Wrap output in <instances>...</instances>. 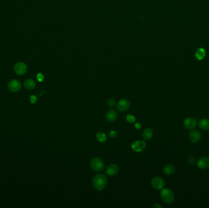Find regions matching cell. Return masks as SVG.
<instances>
[{
    "instance_id": "obj_1",
    "label": "cell",
    "mask_w": 209,
    "mask_h": 208,
    "mask_svg": "<svg viewBox=\"0 0 209 208\" xmlns=\"http://www.w3.org/2000/svg\"><path fill=\"white\" fill-rule=\"evenodd\" d=\"M107 184V178L103 173L95 175L92 179V185L95 189L101 191L104 189Z\"/></svg>"
},
{
    "instance_id": "obj_2",
    "label": "cell",
    "mask_w": 209,
    "mask_h": 208,
    "mask_svg": "<svg viewBox=\"0 0 209 208\" xmlns=\"http://www.w3.org/2000/svg\"><path fill=\"white\" fill-rule=\"evenodd\" d=\"M160 197L162 201L166 204H171L175 198L174 192L168 188L162 189L160 193Z\"/></svg>"
},
{
    "instance_id": "obj_3",
    "label": "cell",
    "mask_w": 209,
    "mask_h": 208,
    "mask_svg": "<svg viewBox=\"0 0 209 208\" xmlns=\"http://www.w3.org/2000/svg\"><path fill=\"white\" fill-rule=\"evenodd\" d=\"M90 167L91 169L95 172H101L104 169V162L101 158L95 157L91 159Z\"/></svg>"
},
{
    "instance_id": "obj_4",
    "label": "cell",
    "mask_w": 209,
    "mask_h": 208,
    "mask_svg": "<svg viewBox=\"0 0 209 208\" xmlns=\"http://www.w3.org/2000/svg\"><path fill=\"white\" fill-rule=\"evenodd\" d=\"M151 185L156 190H162L165 186V181L160 176H156L152 179Z\"/></svg>"
},
{
    "instance_id": "obj_5",
    "label": "cell",
    "mask_w": 209,
    "mask_h": 208,
    "mask_svg": "<svg viewBox=\"0 0 209 208\" xmlns=\"http://www.w3.org/2000/svg\"><path fill=\"white\" fill-rule=\"evenodd\" d=\"M117 109L121 112L127 111L130 107V102L128 99H121L116 105Z\"/></svg>"
},
{
    "instance_id": "obj_6",
    "label": "cell",
    "mask_w": 209,
    "mask_h": 208,
    "mask_svg": "<svg viewBox=\"0 0 209 208\" xmlns=\"http://www.w3.org/2000/svg\"><path fill=\"white\" fill-rule=\"evenodd\" d=\"M131 147L134 151L141 152L145 150L146 143L144 140H137L132 144Z\"/></svg>"
},
{
    "instance_id": "obj_7",
    "label": "cell",
    "mask_w": 209,
    "mask_h": 208,
    "mask_svg": "<svg viewBox=\"0 0 209 208\" xmlns=\"http://www.w3.org/2000/svg\"><path fill=\"white\" fill-rule=\"evenodd\" d=\"M189 140L192 143H198L201 139V134L198 130L192 129L189 134Z\"/></svg>"
},
{
    "instance_id": "obj_8",
    "label": "cell",
    "mask_w": 209,
    "mask_h": 208,
    "mask_svg": "<svg viewBox=\"0 0 209 208\" xmlns=\"http://www.w3.org/2000/svg\"><path fill=\"white\" fill-rule=\"evenodd\" d=\"M198 167L201 170H206L209 167V158L203 156L200 158L197 162Z\"/></svg>"
},
{
    "instance_id": "obj_9",
    "label": "cell",
    "mask_w": 209,
    "mask_h": 208,
    "mask_svg": "<svg viewBox=\"0 0 209 208\" xmlns=\"http://www.w3.org/2000/svg\"><path fill=\"white\" fill-rule=\"evenodd\" d=\"M27 70V67L23 62H18L14 66V71L18 75L24 74Z\"/></svg>"
},
{
    "instance_id": "obj_10",
    "label": "cell",
    "mask_w": 209,
    "mask_h": 208,
    "mask_svg": "<svg viewBox=\"0 0 209 208\" xmlns=\"http://www.w3.org/2000/svg\"><path fill=\"white\" fill-rule=\"evenodd\" d=\"M184 125L187 129L192 130V129H195V127L196 126L197 121H196V119H195L194 118L188 117V118H187L186 119H185V120L184 121Z\"/></svg>"
},
{
    "instance_id": "obj_11",
    "label": "cell",
    "mask_w": 209,
    "mask_h": 208,
    "mask_svg": "<svg viewBox=\"0 0 209 208\" xmlns=\"http://www.w3.org/2000/svg\"><path fill=\"white\" fill-rule=\"evenodd\" d=\"M21 83L15 80H11L8 83V89L11 92H17L21 89Z\"/></svg>"
},
{
    "instance_id": "obj_12",
    "label": "cell",
    "mask_w": 209,
    "mask_h": 208,
    "mask_svg": "<svg viewBox=\"0 0 209 208\" xmlns=\"http://www.w3.org/2000/svg\"><path fill=\"white\" fill-rule=\"evenodd\" d=\"M106 120L110 123L114 122L117 118V113L114 109H110L107 111L105 115Z\"/></svg>"
},
{
    "instance_id": "obj_13",
    "label": "cell",
    "mask_w": 209,
    "mask_h": 208,
    "mask_svg": "<svg viewBox=\"0 0 209 208\" xmlns=\"http://www.w3.org/2000/svg\"><path fill=\"white\" fill-rule=\"evenodd\" d=\"M119 172V167L117 165L111 164L109 165L106 169V173L110 176H114L117 174Z\"/></svg>"
},
{
    "instance_id": "obj_14",
    "label": "cell",
    "mask_w": 209,
    "mask_h": 208,
    "mask_svg": "<svg viewBox=\"0 0 209 208\" xmlns=\"http://www.w3.org/2000/svg\"><path fill=\"white\" fill-rule=\"evenodd\" d=\"M175 172V167L172 164H168L165 165L163 169V172L165 175L170 176L172 175Z\"/></svg>"
},
{
    "instance_id": "obj_15",
    "label": "cell",
    "mask_w": 209,
    "mask_h": 208,
    "mask_svg": "<svg viewBox=\"0 0 209 208\" xmlns=\"http://www.w3.org/2000/svg\"><path fill=\"white\" fill-rule=\"evenodd\" d=\"M153 134V131L152 129L150 128H147L143 131L142 133V137L144 140H149L152 137Z\"/></svg>"
},
{
    "instance_id": "obj_16",
    "label": "cell",
    "mask_w": 209,
    "mask_h": 208,
    "mask_svg": "<svg viewBox=\"0 0 209 208\" xmlns=\"http://www.w3.org/2000/svg\"><path fill=\"white\" fill-rule=\"evenodd\" d=\"M199 126L203 130L208 131L209 130V119L202 118L199 121Z\"/></svg>"
},
{
    "instance_id": "obj_17",
    "label": "cell",
    "mask_w": 209,
    "mask_h": 208,
    "mask_svg": "<svg viewBox=\"0 0 209 208\" xmlns=\"http://www.w3.org/2000/svg\"><path fill=\"white\" fill-rule=\"evenodd\" d=\"M36 83L34 80L31 79H29L26 80L24 83V86L26 89H27L28 90H32L35 88L36 87Z\"/></svg>"
},
{
    "instance_id": "obj_18",
    "label": "cell",
    "mask_w": 209,
    "mask_h": 208,
    "mask_svg": "<svg viewBox=\"0 0 209 208\" xmlns=\"http://www.w3.org/2000/svg\"><path fill=\"white\" fill-rule=\"evenodd\" d=\"M205 56V51L204 48H199L196 52V57L198 60H202Z\"/></svg>"
},
{
    "instance_id": "obj_19",
    "label": "cell",
    "mask_w": 209,
    "mask_h": 208,
    "mask_svg": "<svg viewBox=\"0 0 209 208\" xmlns=\"http://www.w3.org/2000/svg\"><path fill=\"white\" fill-rule=\"evenodd\" d=\"M96 139L100 142H104L107 140L106 134L103 132H98L96 134Z\"/></svg>"
},
{
    "instance_id": "obj_20",
    "label": "cell",
    "mask_w": 209,
    "mask_h": 208,
    "mask_svg": "<svg viewBox=\"0 0 209 208\" xmlns=\"http://www.w3.org/2000/svg\"><path fill=\"white\" fill-rule=\"evenodd\" d=\"M126 120L130 123H133L136 121V117L132 114H128L126 117Z\"/></svg>"
},
{
    "instance_id": "obj_21",
    "label": "cell",
    "mask_w": 209,
    "mask_h": 208,
    "mask_svg": "<svg viewBox=\"0 0 209 208\" xmlns=\"http://www.w3.org/2000/svg\"><path fill=\"white\" fill-rule=\"evenodd\" d=\"M107 105L110 107H113L116 105V100L114 98H110L107 100Z\"/></svg>"
},
{
    "instance_id": "obj_22",
    "label": "cell",
    "mask_w": 209,
    "mask_h": 208,
    "mask_svg": "<svg viewBox=\"0 0 209 208\" xmlns=\"http://www.w3.org/2000/svg\"><path fill=\"white\" fill-rule=\"evenodd\" d=\"M37 79L40 82H42L44 80V76L42 73H38L37 74Z\"/></svg>"
},
{
    "instance_id": "obj_23",
    "label": "cell",
    "mask_w": 209,
    "mask_h": 208,
    "mask_svg": "<svg viewBox=\"0 0 209 208\" xmlns=\"http://www.w3.org/2000/svg\"><path fill=\"white\" fill-rule=\"evenodd\" d=\"M188 163H189L190 164L193 165V164H194L195 163V162H196V159H195L193 156H190V157H189L188 159Z\"/></svg>"
},
{
    "instance_id": "obj_24",
    "label": "cell",
    "mask_w": 209,
    "mask_h": 208,
    "mask_svg": "<svg viewBox=\"0 0 209 208\" xmlns=\"http://www.w3.org/2000/svg\"><path fill=\"white\" fill-rule=\"evenodd\" d=\"M109 136L111 138H114L117 136V132L116 131H114V130H112L110 133H109Z\"/></svg>"
},
{
    "instance_id": "obj_25",
    "label": "cell",
    "mask_w": 209,
    "mask_h": 208,
    "mask_svg": "<svg viewBox=\"0 0 209 208\" xmlns=\"http://www.w3.org/2000/svg\"><path fill=\"white\" fill-rule=\"evenodd\" d=\"M37 97L35 95H31L30 96V101H31V103H33V104L35 103L37 101Z\"/></svg>"
},
{
    "instance_id": "obj_26",
    "label": "cell",
    "mask_w": 209,
    "mask_h": 208,
    "mask_svg": "<svg viewBox=\"0 0 209 208\" xmlns=\"http://www.w3.org/2000/svg\"><path fill=\"white\" fill-rule=\"evenodd\" d=\"M135 128L137 129H140L141 128V124L139 122H137L135 123Z\"/></svg>"
},
{
    "instance_id": "obj_27",
    "label": "cell",
    "mask_w": 209,
    "mask_h": 208,
    "mask_svg": "<svg viewBox=\"0 0 209 208\" xmlns=\"http://www.w3.org/2000/svg\"><path fill=\"white\" fill-rule=\"evenodd\" d=\"M153 207H162L160 205L156 204H155V205L153 206Z\"/></svg>"
}]
</instances>
